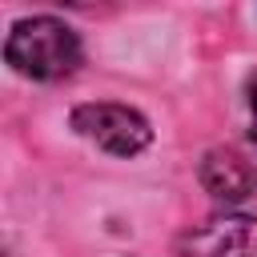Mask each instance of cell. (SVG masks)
Here are the masks:
<instances>
[{"instance_id":"4","label":"cell","mask_w":257,"mask_h":257,"mask_svg":"<svg viewBox=\"0 0 257 257\" xmlns=\"http://www.w3.org/2000/svg\"><path fill=\"white\" fill-rule=\"evenodd\" d=\"M201 185L213 201L237 205L257 193V165L237 149H209L201 157Z\"/></svg>"},{"instance_id":"2","label":"cell","mask_w":257,"mask_h":257,"mask_svg":"<svg viewBox=\"0 0 257 257\" xmlns=\"http://www.w3.org/2000/svg\"><path fill=\"white\" fill-rule=\"evenodd\" d=\"M72 128H76L84 141H92L96 149L112 153V157H137V153H145L149 141H153V128H149V120H145L137 108H128V104H108V100H100V104H80V108L72 112Z\"/></svg>"},{"instance_id":"1","label":"cell","mask_w":257,"mask_h":257,"mask_svg":"<svg viewBox=\"0 0 257 257\" xmlns=\"http://www.w3.org/2000/svg\"><path fill=\"white\" fill-rule=\"evenodd\" d=\"M4 60L32 80L72 76L80 64V36L56 16H24L4 40Z\"/></svg>"},{"instance_id":"5","label":"cell","mask_w":257,"mask_h":257,"mask_svg":"<svg viewBox=\"0 0 257 257\" xmlns=\"http://www.w3.org/2000/svg\"><path fill=\"white\" fill-rule=\"evenodd\" d=\"M245 92H249V133H253V145H257V72L249 76V84H245Z\"/></svg>"},{"instance_id":"3","label":"cell","mask_w":257,"mask_h":257,"mask_svg":"<svg viewBox=\"0 0 257 257\" xmlns=\"http://www.w3.org/2000/svg\"><path fill=\"white\" fill-rule=\"evenodd\" d=\"M181 257H257V217L225 213L181 237Z\"/></svg>"}]
</instances>
